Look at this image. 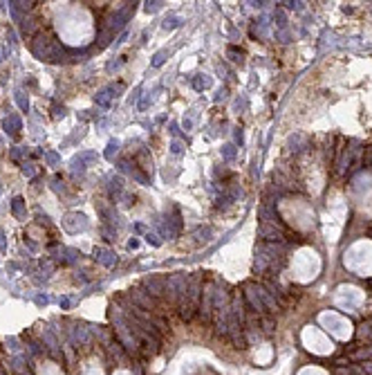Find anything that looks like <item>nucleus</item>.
<instances>
[{
	"label": "nucleus",
	"mask_w": 372,
	"mask_h": 375,
	"mask_svg": "<svg viewBox=\"0 0 372 375\" xmlns=\"http://www.w3.org/2000/svg\"><path fill=\"white\" fill-rule=\"evenodd\" d=\"M357 337L361 342H372V321H363L357 330Z\"/></svg>",
	"instance_id": "1"
},
{
	"label": "nucleus",
	"mask_w": 372,
	"mask_h": 375,
	"mask_svg": "<svg viewBox=\"0 0 372 375\" xmlns=\"http://www.w3.org/2000/svg\"><path fill=\"white\" fill-rule=\"evenodd\" d=\"M260 328L265 330L267 335H271L276 330V321H274V317H267V314H262L260 317Z\"/></svg>",
	"instance_id": "2"
},
{
	"label": "nucleus",
	"mask_w": 372,
	"mask_h": 375,
	"mask_svg": "<svg viewBox=\"0 0 372 375\" xmlns=\"http://www.w3.org/2000/svg\"><path fill=\"white\" fill-rule=\"evenodd\" d=\"M361 373H368V375H372V362H366V364H363Z\"/></svg>",
	"instance_id": "3"
}]
</instances>
